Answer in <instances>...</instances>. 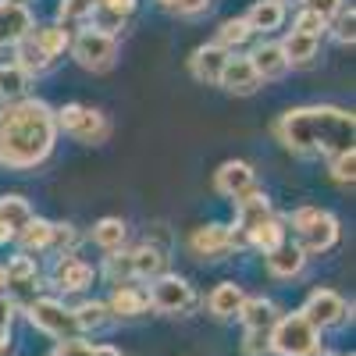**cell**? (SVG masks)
<instances>
[{
	"label": "cell",
	"mask_w": 356,
	"mask_h": 356,
	"mask_svg": "<svg viewBox=\"0 0 356 356\" xmlns=\"http://www.w3.org/2000/svg\"><path fill=\"white\" fill-rule=\"evenodd\" d=\"M54 143H57V122L47 100L25 97L0 107V168L36 171L54 154Z\"/></svg>",
	"instance_id": "cell-1"
},
{
	"label": "cell",
	"mask_w": 356,
	"mask_h": 356,
	"mask_svg": "<svg viewBox=\"0 0 356 356\" xmlns=\"http://www.w3.org/2000/svg\"><path fill=\"white\" fill-rule=\"evenodd\" d=\"M356 118L346 107L332 104H310V107H292L275 122V136L289 154L314 161V157H335L353 146Z\"/></svg>",
	"instance_id": "cell-2"
},
{
	"label": "cell",
	"mask_w": 356,
	"mask_h": 356,
	"mask_svg": "<svg viewBox=\"0 0 356 356\" xmlns=\"http://www.w3.org/2000/svg\"><path fill=\"white\" fill-rule=\"evenodd\" d=\"M289 228L296 235V246L307 257H321L339 243V218L332 211H321V207H296Z\"/></svg>",
	"instance_id": "cell-3"
},
{
	"label": "cell",
	"mask_w": 356,
	"mask_h": 356,
	"mask_svg": "<svg viewBox=\"0 0 356 356\" xmlns=\"http://www.w3.org/2000/svg\"><path fill=\"white\" fill-rule=\"evenodd\" d=\"M54 122H57V132H65L68 139L82 146H100L111 139V118L86 104H65L61 111H54Z\"/></svg>",
	"instance_id": "cell-4"
},
{
	"label": "cell",
	"mask_w": 356,
	"mask_h": 356,
	"mask_svg": "<svg viewBox=\"0 0 356 356\" xmlns=\"http://www.w3.org/2000/svg\"><path fill=\"white\" fill-rule=\"evenodd\" d=\"M321 349V332L296 310V314H278L271 324V353L275 356H314Z\"/></svg>",
	"instance_id": "cell-5"
},
{
	"label": "cell",
	"mask_w": 356,
	"mask_h": 356,
	"mask_svg": "<svg viewBox=\"0 0 356 356\" xmlns=\"http://www.w3.org/2000/svg\"><path fill=\"white\" fill-rule=\"evenodd\" d=\"M68 54L72 61L86 72H111L118 65V36H107V33H97V29H82L79 36H72L68 43Z\"/></svg>",
	"instance_id": "cell-6"
},
{
	"label": "cell",
	"mask_w": 356,
	"mask_h": 356,
	"mask_svg": "<svg viewBox=\"0 0 356 356\" xmlns=\"http://www.w3.org/2000/svg\"><path fill=\"white\" fill-rule=\"evenodd\" d=\"M25 314L29 321H33V328H40L43 335L50 339H79L82 328H79V321H75V310L65 307L61 300H50V296H40V300H29L25 303Z\"/></svg>",
	"instance_id": "cell-7"
},
{
	"label": "cell",
	"mask_w": 356,
	"mask_h": 356,
	"mask_svg": "<svg viewBox=\"0 0 356 356\" xmlns=\"http://www.w3.org/2000/svg\"><path fill=\"white\" fill-rule=\"evenodd\" d=\"M146 296H150V307L161 310V314H171V317H182L189 314L200 300H196V289L182 278V275H157L150 278V289H146Z\"/></svg>",
	"instance_id": "cell-8"
},
{
	"label": "cell",
	"mask_w": 356,
	"mask_h": 356,
	"mask_svg": "<svg viewBox=\"0 0 356 356\" xmlns=\"http://www.w3.org/2000/svg\"><path fill=\"white\" fill-rule=\"evenodd\" d=\"M271 214H275V211H271V200H267L264 189H253V193H246L243 200H235V225L228 228V232H232V246L243 250L246 239H250V232H253L260 221H267Z\"/></svg>",
	"instance_id": "cell-9"
},
{
	"label": "cell",
	"mask_w": 356,
	"mask_h": 356,
	"mask_svg": "<svg viewBox=\"0 0 356 356\" xmlns=\"http://www.w3.org/2000/svg\"><path fill=\"white\" fill-rule=\"evenodd\" d=\"M317 332H324V328H335V324H342L346 321V314H349V307H346V300L335 292V289H314L310 296H307V303H303V310H300Z\"/></svg>",
	"instance_id": "cell-10"
},
{
	"label": "cell",
	"mask_w": 356,
	"mask_h": 356,
	"mask_svg": "<svg viewBox=\"0 0 356 356\" xmlns=\"http://www.w3.org/2000/svg\"><path fill=\"white\" fill-rule=\"evenodd\" d=\"M50 282H54V289H61V292H86L89 285L97 282V271L75 253H57V260L50 267Z\"/></svg>",
	"instance_id": "cell-11"
},
{
	"label": "cell",
	"mask_w": 356,
	"mask_h": 356,
	"mask_svg": "<svg viewBox=\"0 0 356 356\" xmlns=\"http://www.w3.org/2000/svg\"><path fill=\"white\" fill-rule=\"evenodd\" d=\"M214 189L221 196H228L232 203L243 200L246 193L257 189V171L250 161H225L218 171H214Z\"/></svg>",
	"instance_id": "cell-12"
},
{
	"label": "cell",
	"mask_w": 356,
	"mask_h": 356,
	"mask_svg": "<svg viewBox=\"0 0 356 356\" xmlns=\"http://www.w3.org/2000/svg\"><path fill=\"white\" fill-rule=\"evenodd\" d=\"M189 250L200 257V260H225L235 246H232V232L228 225L221 221H207L200 225L193 235H189Z\"/></svg>",
	"instance_id": "cell-13"
},
{
	"label": "cell",
	"mask_w": 356,
	"mask_h": 356,
	"mask_svg": "<svg viewBox=\"0 0 356 356\" xmlns=\"http://www.w3.org/2000/svg\"><path fill=\"white\" fill-rule=\"evenodd\" d=\"M33 25H36V18L22 0H0V50L15 47Z\"/></svg>",
	"instance_id": "cell-14"
},
{
	"label": "cell",
	"mask_w": 356,
	"mask_h": 356,
	"mask_svg": "<svg viewBox=\"0 0 356 356\" xmlns=\"http://www.w3.org/2000/svg\"><path fill=\"white\" fill-rule=\"evenodd\" d=\"M228 54H232V50H225V47H218V43L196 47L193 57H189L193 79L203 82V86H218V82H221V72H225V65H228Z\"/></svg>",
	"instance_id": "cell-15"
},
{
	"label": "cell",
	"mask_w": 356,
	"mask_h": 356,
	"mask_svg": "<svg viewBox=\"0 0 356 356\" xmlns=\"http://www.w3.org/2000/svg\"><path fill=\"white\" fill-rule=\"evenodd\" d=\"M218 86H221V89H228V93H235V97H253L264 82H260V75L253 72L250 57L228 54V65H225V72H221V82H218Z\"/></svg>",
	"instance_id": "cell-16"
},
{
	"label": "cell",
	"mask_w": 356,
	"mask_h": 356,
	"mask_svg": "<svg viewBox=\"0 0 356 356\" xmlns=\"http://www.w3.org/2000/svg\"><path fill=\"white\" fill-rule=\"evenodd\" d=\"M246 57H250L253 72L260 75V82H278V79L289 75V61H285L282 43H260V47H253Z\"/></svg>",
	"instance_id": "cell-17"
},
{
	"label": "cell",
	"mask_w": 356,
	"mask_h": 356,
	"mask_svg": "<svg viewBox=\"0 0 356 356\" xmlns=\"http://www.w3.org/2000/svg\"><path fill=\"white\" fill-rule=\"evenodd\" d=\"M33 218V207L25 196H0V246L15 243V235L25 228V221Z\"/></svg>",
	"instance_id": "cell-18"
},
{
	"label": "cell",
	"mask_w": 356,
	"mask_h": 356,
	"mask_svg": "<svg viewBox=\"0 0 356 356\" xmlns=\"http://www.w3.org/2000/svg\"><path fill=\"white\" fill-rule=\"evenodd\" d=\"M264 257H267V271H271L275 278H282V282L303 275V267H307V253L296 243H289V239L282 246H275L271 253H264Z\"/></svg>",
	"instance_id": "cell-19"
},
{
	"label": "cell",
	"mask_w": 356,
	"mask_h": 356,
	"mask_svg": "<svg viewBox=\"0 0 356 356\" xmlns=\"http://www.w3.org/2000/svg\"><path fill=\"white\" fill-rule=\"evenodd\" d=\"M107 310H111V317H143L146 310H150V296H146L143 285L125 282V285H118V289H114Z\"/></svg>",
	"instance_id": "cell-20"
},
{
	"label": "cell",
	"mask_w": 356,
	"mask_h": 356,
	"mask_svg": "<svg viewBox=\"0 0 356 356\" xmlns=\"http://www.w3.org/2000/svg\"><path fill=\"white\" fill-rule=\"evenodd\" d=\"M243 303H246V292H243V285H235V282H221L211 296H207V310H211L218 321L239 317Z\"/></svg>",
	"instance_id": "cell-21"
},
{
	"label": "cell",
	"mask_w": 356,
	"mask_h": 356,
	"mask_svg": "<svg viewBox=\"0 0 356 356\" xmlns=\"http://www.w3.org/2000/svg\"><path fill=\"white\" fill-rule=\"evenodd\" d=\"M4 282H8V289H15V292H33V289L40 285V267H36V260L29 257V253L8 257V264H4Z\"/></svg>",
	"instance_id": "cell-22"
},
{
	"label": "cell",
	"mask_w": 356,
	"mask_h": 356,
	"mask_svg": "<svg viewBox=\"0 0 356 356\" xmlns=\"http://www.w3.org/2000/svg\"><path fill=\"white\" fill-rule=\"evenodd\" d=\"M132 278L136 282H150L157 275H164V264H168V253L154 243H146V246H136L132 253Z\"/></svg>",
	"instance_id": "cell-23"
},
{
	"label": "cell",
	"mask_w": 356,
	"mask_h": 356,
	"mask_svg": "<svg viewBox=\"0 0 356 356\" xmlns=\"http://www.w3.org/2000/svg\"><path fill=\"white\" fill-rule=\"evenodd\" d=\"M50 235H54V221L33 214L25 221V228L15 235V243L22 246V253H47L50 250Z\"/></svg>",
	"instance_id": "cell-24"
},
{
	"label": "cell",
	"mask_w": 356,
	"mask_h": 356,
	"mask_svg": "<svg viewBox=\"0 0 356 356\" xmlns=\"http://www.w3.org/2000/svg\"><path fill=\"white\" fill-rule=\"evenodd\" d=\"M282 50H285V61H289V68H303V65H310L314 57H317V50H321V36H307V33H292L282 40Z\"/></svg>",
	"instance_id": "cell-25"
},
{
	"label": "cell",
	"mask_w": 356,
	"mask_h": 356,
	"mask_svg": "<svg viewBox=\"0 0 356 356\" xmlns=\"http://www.w3.org/2000/svg\"><path fill=\"white\" fill-rule=\"evenodd\" d=\"M285 11L289 8H282L278 0H257V4L246 11V22H250L253 33H275V29L285 25Z\"/></svg>",
	"instance_id": "cell-26"
},
{
	"label": "cell",
	"mask_w": 356,
	"mask_h": 356,
	"mask_svg": "<svg viewBox=\"0 0 356 356\" xmlns=\"http://www.w3.org/2000/svg\"><path fill=\"white\" fill-rule=\"evenodd\" d=\"M11 50H15V65H18L25 75H43V72L54 65L50 57H47V54L36 47V40L29 36V33H25V36H22V40H18Z\"/></svg>",
	"instance_id": "cell-27"
},
{
	"label": "cell",
	"mask_w": 356,
	"mask_h": 356,
	"mask_svg": "<svg viewBox=\"0 0 356 356\" xmlns=\"http://www.w3.org/2000/svg\"><path fill=\"white\" fill-rule=\"evenodd\" d=\"M29 36L36 40V47L50 57V61H57V57L68 50V43H72L65 25H33V29H29Z\"/></svg>",
	"instance_id": "cell-28"
},
{
	"label": "cell",
	"mask_w": 356,
	"mask_h": 356,
	"mask_svg": "<svg viewBox=\"0 0 356 356\" xmlns=\"http://www.w3.org/2000/svg\"><path fill=\"white\" fill-rule=\"evenodd\" d=\"M239 321L246 324V328H264V332H271V324L278 321V307L271 300H264V296H246V303L239 310Z\"/></svg>",
	"instance_id": "cell-29"
},
{
	"label": "cell",
	"mask_w": 356,
	"mask_h": 356,
	"mask_svg": "<svg viewBox=\"0 0 356 356\" xmlns=\"http://www.w3.org/2000/svg\"><path fill=\"white\" fill-rule=\"evenodd\" d=\"M29 82L33 75H25L15 61L11 65H0V104H15L29 97Z\"/></svg>",
	"instance_id": "cell-30"
},
{
	"label": "cell",
	"mask_w": 356,
	"mask_h": 356,
	"mask_svg": "<svg viewBox=\"0 0 356 356\" xmlns=\"http://www.w3.org/2000/svg\"><path fill=\"white\" fill-rule=\"evenodd\" d=\"M285 221L282 218H267V221H260L253 232H250V239H246V246H253V250H260V253H271L275 246H282L285 243Z\"/></svg>",
	"instance_id": "cell-31"
},
{
	"label": "cell",
	"mask_w": 356,
	"mask_h": 356,
	"mask_svg": "<svg viewBox=\"0 0 356 356\" xmlns=\"http://www.w3.org/2000/svg\"><path fill=\"white\" fill-rule=\"evenodd\" d=\"M125 239H129V225L122 218H100L93 225V243L107 253H118L125 246Z\"/></svg>",
	"instance_id": "cell-32"
},
{
	"label": "cell",
	"mask_w": 356,
	"mask_h": 356,
	"mask_svg": "<svg viewBox=\"0 0 356 356\" xmlns=\"http://www.w3.org/2000/svg\"><path fill=\"white\" fill-rule=\"evenodd\" d=\"M253 40V29H250V22L246 18H228V22H221V29H218V47H225V50H239V47H246Z\"/></svg>",
	"instance_id": "cell-33"
},
{
	"label": "cell",
	"mask_w": 356,
	"mask_h": 356,
	"mask_svg": "<svg viewBox=\"0 0 356 356\" xmlns=\"http://www.w3.org/2000/svg\"><path fill=\"white\" fill-rule=\"evenodd\" d=\"M328 171H332V182L353 189V182H356V150L353 146L342 150V154H335V157H328Z\"/></svg>",
	"instance_id": "cell-34"
},
{
	"label": "cell",
	"mask_w": 356,
	"mask_h": 356,
	"mask_svg": "<svg viewBox=\"0 0 356 356\" xmlns=\"http://www.w3.org/2000/svg\"><path fill=\"white\" fill-rule=\"evenodd\" d=\"M75 321H79V328H82V332H100L104 324L111 321V310H107V303L89 300V303L75 307Z\"/></svg>",
	"instance_id": "cell-35"
},
{
	"label": "cell",
	"mask_w": 356,
	"mask_h": 356,
	"mask_svg": "<svg viewBox=\"0 0 356 356\" xmlns=\"http://www.w3.org/2000/svg\"><path fill=\"white\" fill-rule=\"evenodd\" d=\"M328 29H332V36H335L339 47H353V40H356V11L342 4V11L328 22Z\"/></svg>",
	"instance_id": "cell-36"
},
{
	"label": "cell",
	"mask_w": 356,
	"mask_h": 356,
	"mask_svg": "<svg viewBox=\"0 0 356 356\" xmlns=\"http://www.w3.org/2000/svg\"><path fill=\"white\" fill-rule=\"evenodd\" d=\"M89 29H97V33H107V36H118L125 29V22L129 18H122V15H114V11H107V8H93L89 11Z\"/></svg>",
	"instance_id": "cell-37"
},
{
	"label": "cell",
	"mask_w": 356,
	"mask_h": 356,
	"mask_svg": "<svg viewBox=\"0 0 356 356\" xmlns=\"http://www.w3.org/2000/svg\"><path fill=\"white\" fill-rule=\"evenodd\" d=\"M292 29H296V33H307V36H324V33H328V22H324L321 15H314V11H307V8H300V11H296Z\"/></svg>",
	"instance_id": "cell-38"
},
{
	"label": "cell",
	"mask_w": 356,
	"mask_h": 356,
	"mask_svg": "<svg viewBox=\"0 0 356 356\" xmlns=\"http://www.w3.org/2000/svg\"><path fill=\"white\" fill-rule=\"evenodd\" d=\"M243 353H246V356H271V332H264V328H246Z\"/></svg>",
	"instance_id": "cell-39"
},
{
	"label": "cell",
	"mask_w": 356,
	"mask_h": 356,
	"mask_svg": "<svg viewBox=\"0 0 356 356\" xmlns=\"http://www.w3.org/2000/svg\"><path fill=\"white\" fill-rule=\"evenodd\" d=\"M107 278L114 282V285H125V282H136L132 278V257L129 253H122V257H107Z\"/></svg>",
	"instance_id": "cell-40"
},
{
	"label": "cell",
	"mask_w": 356,
	"mask_h": 356,
	"mask_svg": "<svg viewBox=\"0 0 356 356\" xmlns=\"http://www.w3.org/2000/svg\"><path fill=\"white\" fill-rule=\"evenodd\" d=\"M93 8H97V0H61L57 15H61V22H86Z\"/></svg>",
	"instance_id": "cell-41"
},
{
	"label": "cell",
	"mask_w": 356,
	"mask_h": 356,
	"mask_svg": "<svg viewBox=\"0 0 356 356\" xmlns=\"http://www.w3.org/2000/svg\"><path fill=\"white\" fill-rule=\"evenodd\" d=\"M75 243H79L75 225H54V235H50V250L54 253H72Z\"/></svg>",
	"instance_id": "cell-42"
},
{
	"label": "cell",
	"mask_w": 356,
	"mask_h": 356,
	"mask_svg": "<svg viewBox=\"0 0 356 356\" xmlns=\"http://www.w3.org/2000/svg\"><path fill=\"white\" fill-rule=\"evenodd\" d=\"M50 356H97V346L93 342H82V339H68V342H61Z\"/></svg>",
	"instance_id": "cell-43"
},
{
	"label": "cell",
	"mask_w": 356,
	"mask_h": 356,
	"mask_svg": "<svg viewBox=\"0 0 356 356\" xmlns=\"http://www.w3.org/2000/svg\"><path fill=\"white\" fill-rule=\"evenodd\" d=\"M300 8H307V11H314V15H321L324 22H332L339 11H342V0H303Z\"/></svg>",
	"instance_id": "cell-44"
},
{
	"label": "cell",
	"mask_w": 356,
	"mask_h": 356,
	"mask_svg": "<svg viewBox=\"0 0 356 356\" xmlns=\"http://www.w3.org/2000/svg\"><path fill=\"white\" fill-rule=\"evenodd\" d=\"M11 324H15V300H8V296L0 292V339L11 335Z\"/></svg>",
	"instance_id": "cell-45"
},
{
	"label": "cell",
	"mask_w": 356,
	"mask_h": 356,
	"mask_svg": "<svg viewBox=\"0 0 356 356\" xmlns=\"http://www.w3.org/2000/svg\"><path fill=\"white\" fill-rule=\"evenodd\" d=\"M203 11H211V0H178V11L175 15H186V18H196Z\"/></svg>",
	"instance_id": "cell-46"
},
{
	"label": "cell",
	"mask_w": 356,
	"mask_h": 356,
	"mask_svg": "<svg viewBox=\"0 0 356 356\" xmlns=\"http://www.w3.org/2000/svg\"><path fill=\"white\" fill-rule=\"evenodd\" d=\"M136 4H139V0H97V8H107V11L122 15V18H129L136 11Z\"/></svg>",
	"instance_id": "cell-47"
},
{
	"label": "cell",
	"mask_w": 356,
	"mask_h": 356,
	"mask_svg": "<svg viewBox=\"0 0 356 356\" xmlns=\"http://www.w3.org/2000/svg\"><path fill=\"white\" fill-rule=\"evenodd\" d=\"M97 356H122L114 346H97Z\"/></svg>",
	"instance_id": "cell-48"
},
{
	"label": "cell",
	"mask_w": 356,
	"mask_h": 356,
	"mask_svg": "<svg viewBox=\"0 0 356 356\" xmlns=\"http://www.w3.org/2000/svg\"><path fill=\"white\" fill-rule=\"evenodd\" d=\"M157 8H164V11H178V0H157Z\"/></svg>",
	"instance_id": "cell-49"
},
{
	"label": "cell",
	"mask_w": 356,
	"mask_h": 356,
	"mask_svg": "<svg viewBox=\"0 0 356 356\" xmlns=\"http://www.w3.org/2000/svg\"><path fill=\"white\" fill-rule=\"evenodd\" d=\"M278 4H282V8H300L303 0H278Z\"/></svg>",
	"instance_id": "cell-50"
},
{
	"label": "cell",
	"mask_w": 356,
	"mask_h": 356,
	"mask_svg": "<svg viewBox=\"0 0 356 356\" xmlns=\"http://www.w3.org/2000/svg\"><path fill=\"white\" fill-rule=\"evenodd\" d=\"M0 292H8V282H4V264H0Z\"/></svg>",
	"instance_id": "cell-51"
},
{
	"label": "cell",
	"mask_w": 356,
	"mask_h": 356,
	"mask_svg": "<svg viewBox=\"0 0 356 356\" xmlns=\"http://www.w3.org/2000/svg\"><path fill=\"white\" fill-rule=\"evenodd\" d=\"M4 349H8V339H0V356H4Z\"/></svg>",
	"instance_id": "cell-52"
},
{
	"label": "cell",
	"mask_w": 356,
	"mask_h": 356,
	"mask_svg": "<svg viewBox=\"0 0 356 356\" xmlns=\"http://www.w3.org/2000/svg\"><path fill=\"white\" fill-rule=\"evenodd\" d=\"M314 356H335V353H324V349H317V353H314Z\"/></svg>",
	"instance_id": "cell-53"
},
{
	"label": "cell",
	"mask_w": 356,
	"mask_h": 356,
	"mask_svg": "<svg viewBox=\"0 0 356 356\" xmlns=\"http://www.w3.org/2000/svg\"><path fill=\"white\" fill-rule=\"evenodd\" d=\"M349 356H353V353H349Z\"/></svg>",
	"instance_id": "cell-54"
}]
</instances>
